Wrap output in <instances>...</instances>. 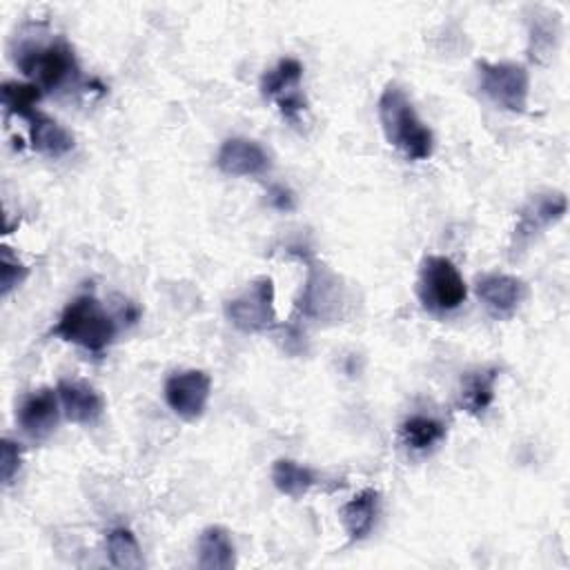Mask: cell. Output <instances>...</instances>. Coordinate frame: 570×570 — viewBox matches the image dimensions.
<instances>
[{
    "label": "cell",
    "mask_w": 570,
    "mask_h": 570,
    "mask_svg": "<svg viewBox=\"0 0 570 570\" xmlns=\"http://www.w3.org/2000/svg\"><path fill=\"white\" fill-rule=\"evenodd\" d=\"M399 436L405 448L423 452V450L434 448L439 441H443L445 425L434 416L412 414L399 425Z\"/></svg>",
    "instance_id": "20"
},
{
    "label": "cell",
    "mask_w": 570,
    "mask_h": 570,
    "mask_svg": "<svg viewBox=\"0 0 570 570\" xmlns=\"http://www.w3.org/2000/svg\"><path fill=\"white\" fill-rule=\"evenodd\" d=\"M29 276V267L11 252V247L0 249V292L2 296H9L16 287L24 283Z\"/></svg>",
    "instance_id": "23"
},
{
    "label": "cell",
    "mask_w": 570,
    "mask_h": 570,
    "mask_svg": "<svg viewBox=\"0 0 570 570\" xmlns=\"http://www.w3.org/2000/svg\"><path fill=\"white\" fill-rule=\"evenodd\" d=\"M22 465V448L13 439H2V452H0V476L2 483L9 485L13 476L18 474Z\"/></svg>",
    "instance_id": "24"
},
{
    "label": "cell",
    "mask_w": 570,
    "mask_h": 570,
    "mask_svg": "<svg viewBox=\"0 0 570 570\" xmlns=\"http://www.w3.org/2000/svg\"><path fill=\"white\" fill-rule=\"evenodd\" d=\"M107 557L114 568L122 570H138L145 566L140 546L129 528H111L107 532Z\"/></svg>",
    "instance_id": "21"
},
{
    "label": "cell",
    "mask_w": 570,
    "mask_h": 570,
    "mask_svg": "<svg viewBox=\"0 0 570 570\" xmlns=\"http://www.w3.org/2000/svg\"><path fill=\"white\" fill-rule=\"evenodd\" d=\"M58 399H60V407L67 421L78 423V425H91L100 419L105 403L102 396L96 387H91L85 381H69L62 379L58 381Z\"/></svg>",
    "instance_id": "14"
},
{
    "label": "cell",
    "mask_w": 570,
    "mask_h": 570,
    "mask_svg": "<svg viewBox=\"0 0 570 570\" xmlns=\"http://www.w3.org/2000/svg\"><path fill=\"white\" fill-rule=\"evenodd\" d=\"M568 212V198L561 191H539L532 194L519 209V218L512 232V254L521 252L539 236L543 229L554 225Z\"/></svg>",
    "instance_id": "7"
},
{
    "label": "cell",
    "mask_w": 570,
    "mask_h": 570,
    "mask_svg": "<svg viewBox=\"0 0 570 570\" xmlns=\"http://www.w3.org/2000/svg\"><path fill=\"white\" fill-rule=\"evenodd\" d=\"M163 394L165 403L176 416L196 421L207 410L212 396V379L203 370H180L165 381Z\"/></svg>",
    "instance_id": "8"
},
{
    "label": "cell",
    "mask_w": 570,
    "mask_h": 570,
    "mask_svg": "<svg viewBox=\"0 0 570 570\" xmlns=\"http://www.w3.org/2000/svg\"><path fill=\"white\" fill-rule=\"evenodd\" d=\"M198 568L203 570H232L236 566V548L229 532L220 525H209L200 532L198 543Z\"/></svg>",
    "instance_id": "17"
},
{
    "label": "cell",
    "mask_w": 570,
    "mask_h": 570,
    "mask_svg": "<svg viewBox=\"0 0 570 570\" xmlns=\"http://www.w3.org/2000/svg\"><path fill=\"white\" fill-rule=\"evenodd\" d=\"M216 165L227 176H261L269 169V154L261 142L234 136L220 145Z\"/></svg>",
    "instance_id": "13"
},
{
    "label": "cell",
    "mask_w": 570,
    "mask_h": 570,
    "mask_svg": "<svg viewBox=\"0 0 570 570\" xmlns=\"http://www.w3.org/2000/svg\"><path fill=\"white\" fill-rule=\"evenodd\" d=\"M2 107L7 116H18L27 120L33 111H38V100L42 98V91L33 82H20V80H7L0 89Z\"/></svg>",
    "instance_id": "22"
},
{
    "label": "cell",
    "mask_w": 570,
    "mask_h": 570,
    "mask_svg": "<svg viewBox=\"0 0 570 570\" xmlns=\"http://www.w3.org/2000/svg\"><path fill=\"white\" fill-rule=\"evenodd\" d=\"M301 78H303V65L296 58H281L261 78V94L267 100H274L281 114L292 122H296L298 114L305 111V98L298 91Z\"/></svg>",
    "instance_id": "9"
},
{
    "label": "cell",
    "mask_w": 570,
    "mask_h": 570,
    "mask_svg": "<svg viewBox=\"0 0 570 570\" xmlns=\"http://www.w3.org/2000/svg\"><path fill=\"white\" fill-rule=\"evenodd\" d=\"M479 91L497 107L514 114H523L528 109L530 96V73L523 65L501 60H479L476 62Z\"/></svg>",
    "instance_id": "5"
},
{
    "label": "cell",
    "mask_w": 570,
    "mask_h": 570,
    "mask_svg": "<svg viewBox=\"0 0 570 570\" xmlns=\"http://www.w3.org/2000/svg\"><path fill=\"white\" fill-rule=\"evenodd\" d=\"M29 127V142L31 147L49 158H62L73 149V136L67 127L42 111H33L27 118Z\"/></svg>",
    "instance_id": "16"
},
{
    "label": "cell",
    "mask_w": 570,
    "mask_h": 570,
    "mask_svg": "<svg viewBox=\"0 0 570 570\" xmlns=\"http://www.w3.org/2000/svg\"><path fill=\"white\" fill-rule=\"evenodd\" d=\"M499 370L497 367H476L461 379V407L468 414H483L494 401Z\"/></svg>",
    "instance_id": "18"
},
{
    "label": "cell",
    "mask_w": 570,
    "mask_h": 570,
    "mask_svg": "<svg viewBox=\"0 0 570 570\" xmlns=\"http://www.w3.org/2000/svg\"><path fill=\"white\" fill-rule=\"evenodd\" d=\"M385 140L410 160H428L434 151V134L416 114L410 96L396 82H387L376 102Z\"/></svg>",
    "instance_id": "1"
},
{
    "label": "cell",
    "mask_w": 570,
    "mask_h": 570,
    "mask_svg": "<svg viewBox=\"0 0 570 570\" xmlns=\"http://www.w3.org/2000/svg\"><path fill=\"white\" fill-rule=\"evenodd\" d=\"M416 294L425 309L448 314L465 303L468 287L459 267L445 256H425L419 267Z\"/></svg>",
    "instance_id": "4"
},
{
    "label": "cell",
    "mask_w": 570,
    "mask_h": 570,
    "mask_svg": "<svg viewBox=\"0 0 570 570\" xmlns=\"http://www.w3.org/2000/svg\"><path fill=\"white\" fill-rule=\"evenodd\" d=\"M16 67L40 91H56L78 78V62L67 40L22 42L16 49Z\"/></svg>",
    "instance_id": "3"
},
{
    "label": "cell",
    "mask_w": 570,
    "mask_h": 570,
    "mask_svg": "<svg viewBox=\"0 0 570 570\" xmlns=\"http://www.w3.org/2000/svg\"><path fill=\"white\" fill-rule=\"evenodd\" d=\"M49 334L91 354H102L116 338V321L94 294H80L65 305Z\"/></svg>",
    "instance_id": "2"
},
{
    "label": "cell",
    "mask_w": 570,
    "mask_h": 570,
    "mask_svg": "<svg viewBox=\"0 0 570 570\" xmlns=\"http://www.w3.org/2000/svg\"><path fill=\"white\" fill-rule=\"evenodd\" d=\"M269 476L274 488L289 499H301L316 483L314 470L294 459H276L272 463Z\"/></svg>",
    "instance_id": "19"
},
{
    "label": "cell",
    "mask_w": 570,
    "mask_h": 570,
    "mask_svg": "<svg viewBox=\"0 0 570 570\" xmlns=\"http://www.w3.org/2000/svg\"><path fill=\"white\" fill-rule=\"evenodd\" d=\"M301 314L309 318H334L343 305L338 276L325 265L314 261L307 263V281L303 285L301 298L296 301Z\"/></svg>",
    "instance_id": "10"
},
{
    "label": "cell",
    "mask_w": 570,
    "mask_h": 570,
    "mask_svg": "<svg viewBox=\"0 0 570 570\" xmlns=\"http://www.w3.org/2000/svg\"><path fill=\"white\" fill-rule=\"evenodd\" d=\"M379 510H381V494L374 488H365L356 492L350 501H345L338 510V517L347 539L363 541L372 532Z\"/></svg>",
    "instance_id": "15"
},
{
    "label": "cell",
    "mask_w": 570,
    "mask_h": 570,
    "mask_svg": "<svg viewBox=\"0 0 570 570\" xmlns=\"http://www.w3.org/2000/svg\"><path fill=\"white\" fill-rule=\"evenodd\" d=\"M225 316L236 330L245 334L272 330L276 325L274 281L269 276L254 278L240 294L225 303Z\"/></svg>",
    "instance_id": "6"
},
{
    "label": "cell",
    "mask_w": 570,
    "mask_h": 570,
    "mask_svg": "<svg viewBox=\"0 0 570 570\" xmlns=\"http://www.w3.org/2000/svg\"><path fill=\"white\" fill-rule=\"evenodd\" d=\"M474 289L485 309L497 318H510L528 294V287L519 276L503 272L481 274L474 283Z\"/></svg>",
    "instance_id": "11"
},
{
    "label": "cell",
    "mask_w": 570,
    "mask_h": 570,
    "mask_svg": "<svg viewBox=\"0 0 570 570\" xmlns=\"http://www.w3.org/2000/svg\"><path fill=\"white\" fill-rule=\"evenodd\" d=\"M267 200H269L272 207H276V209H281V212L294 209V196H292V191H289L287 187H283V185H274V187L267 191Z\"/></svg>",
    "instance_id": "25"
},
{
    "label": "cell",
    "mask_w": 570,
    "mask_h": 570,
    "mask_svg": "<svg viewBox=\"0 0 570 570\" xmlns=\"http://www.w3.org/2000/svg\"><path fill=\"white\" fill-rule=\"evenodd\" d=\"M60 414L62 407L58 392L51 387H40L22 399L16 412V421L29 439H47L56 430Z\"/></svg>",
    "instance_id": "12"
}]
</instances>
